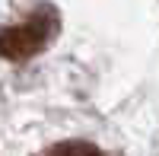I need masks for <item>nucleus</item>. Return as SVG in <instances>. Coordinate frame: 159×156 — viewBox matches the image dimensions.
<instances>
[{
  "instance_id": "1",
  "label": "nucleus",
  "mask_w": 159,
  "mask_h": 156,
  "mask_svg": "<svg viewBox=\"0 0 159 156\" xmlns=\"http://www.w3.org/2000/svg\"><path fill=\"white\" fill-rule=\"evenodd\" d=\"M54 29H57V16L51 10L32 13L25 22L10 25V29L0 32V57H7V61H25V57L38 54V51L48 45V38L54 35Z\"/></svg>"
},
{
  "instance_id": "2",
  "label": "nucleus",
  "mask_w": 159,
  "mask_h": 156,
  "mask_svg": "<svg viewBox=\"0 0 159 156\" xmlns=\"http://www.w3.org/2000/svg\"><path fill=\"white\" fill-rule=\"evenodd\" d=\"M42 156H105V153L92 144H83V140H64V144H54L51 150H45Z\"/></svg>"
}]
</instances>
